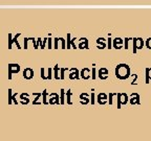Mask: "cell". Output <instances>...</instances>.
<instances>
[{"label":"cell","instance_id":"1","mask_svg":"<svg viewBox=\"0 0 151 141\" xmlns=\"http://www.w3.org/2000/svg\"><path fill=\"white\" fill-rule=\"evenodd\" d=\"M116 75L120 80H127L130 76V67L127 64H120L116 68Z\"/></svg>","mask_w":151,"mask_h":141},{"label":"cell","instance_id":"2","mask_svg":"<svg viewBox=\"0 0 151 141\" xmlns=\"http://www.w3.org/2000/svg\"><path fill=\"white\" fill-rule=\"evenodd\" d=\"M118 96V108L120 109L122 105H126L129 101V97L126 93H116Z\"/></svg>","mask_w":151,"mask_h":141},{"label":"cell","instance_id":"3","mask_svg":"<svg viewBox=\"0 0 151 141\" xmlns=\"http://www.w3.org/2000/svg\"><path fill=\"white\" fill-rule=\"evenodd\" d=\"M132 42H133V52H134V53L137 51V49H142L145 44L142 38H133V39H132Z\"/></svg>","mask_w":151,"mask_h":141},{"label":"cell","instance_id":"4","mask_svg":"<svg viewBox=\"0 0 151 141\" xmlns=\"http://www.w3.org/2000/svg\"><path fill=\"white\" fill-rule=\"evenodd\" d=\"M129 103L130 105H139L141 100H139V95L137 93H132L129 97Z\"/></svg>","mask_w":151,"mask_h":141},{"label":"cell","instance_id":"5","mask_svg":"<svg viewBox=\"0 0 151 141\" xmlns=\"http://www.w3.org/2000/svg\"><path fill=\"white\" fill-rule=\"evenodd\" d=\"M107 76H108V70L105 68H102L99 70V78H102V80H105V78H107Z\"/></svg>","mask_w":151,"mask_h":141},{"label":"cell","instance_id":"6","mask_svg":"<svg viewBox=\"0 0 151 141\" xmlns=\"http://www.w3.org/2000/svg\"><path fill=\"white\" fill-rule=\"evenodd\" d=\"M98 101H99V103H101V105H104V103H107V95L104 93H101L98 95Z\"/></svg>","mask_w":151,"mask_h":141},{"label":"cell","instance_id":"7","mask_svg":"<svg viewBox=\"0 0 151 141\" xmlns=\"http://www.w3.org/2000/svg\"><path fill=\"white\" fill-rule=\"evenodd\" d=\"M122 44H123V41L121 38H116V39H114V41H113V46H114V48H116V49H121V48H122Z\"/></svg>","mask_w":151,"mask_h":141},{"label":"cell","instance_id":"8","mask_svg":"<svg viewBox=\"0 0 151 141\" xmlns=\"http://www.w3.org/2000/svg\"><path fill=\"white\" fill-rule=\"evenodd\" d=\"M87 44H88V42H87V39H81V41H80V45H79V47L80 48H85V49H87Z\"/></svg>","mask_w":151,"mask_h":141},{"label":"cell","instance_id":"9","mask_svg":"<svg viewBox=\"0 0 151 141\" xmlns=\"http://www.w3.org/2000/svg\"><path fill=\"white\" fill-rule=\"evenodd\" d=\"M89 69H84V70H82V72H81V76H82L83 78H85V80H86V78H89Z\"/></svg>","mask_w":151,"mask_h":141},{"label":"cell","instance_id":"10","mask_svg":"<svg viewBox=\"0 0 151 141\" xmlns=\"http://www.w3.org/2000/svg\"><path fill=\"white\" fill-rule=\"evenodd\" d=\"M70 78H79V71L77 69H71V74L69 75Z\"/></svg>","mask_w":151,"mask_h":141},{"label":"cell","instance_id":"11","mask_svg":"<svg viewBox=\"0 0 151 141\" xmlns=\"http://www.w3.org/2000/svg\"><path fill=\"white\" fill-rule=\"evenodd\" d=\"M151 80V68H146V84H149Z\"/></svg>","mask_w":151,"mask_h":141},{"label":"cell","instance_id":"12","mask_svg":"<svg viewBox=\"0 0 151 141\" xmlns=\"http://www.w3.org/2000/svg\"><path fill=\"white\" fill-rule=\"evenodd\" d=\"M145 45H146V47L148 48V49H151V38H148L146 40V42H145Z\"/></svg>","mask_w":151,"mask_h":141},{"label":"cell","instance_id":"13","mask_svg":"<svg viewBox=\"0 0 151 141\" xmlns=\"http://www.w3.org/2000/svg\"><path fill=\"white\" fill-rule=\"evenodd\" d=\"M114 95H116V94H114V93H110L109 94V103H112V97L114 96Z\"/></svg>","mask_w":151,"mask_h":141},{"label":"cell","instance_id":"14","mask_svg":"<svg viewBox=\"0 0 151 141\" xmlns=\"http://www.w3.org/2000/svg\"><path fill=\"white\" fill-rule=\"evenodd\" d=\"M129 40H130L129 38H126L125 40H124V41H125V48H126V49L128 48V41H129Z\"/></svg>","mask_w":151,"mask_h":141},{"label":"cell","instance_id":"15","mask_svg":"<svg viewBox=\"0 0 151 141\" xmlns=\"http://www.w3.org/2000/svg\"><path fill=\"white\" fill-rule=\"evenodd\" d=\"M110 47H111V40L110 39H108V48L110 49Z\"/></svg>","mask_w":151,"mask_h":141},{"label":"cell","instance_id":"16","mask_svg":"<svg viewBox=\"0 0 151 141\" xmlns=\"http://www.w3.org/2000/svg\"><path fill=\"white\" fill-rule=\"evenodd\" d=\"M91 103H94V95H93V93L91 94Z\"/></svg>","mask_w":151,"mask_h":141}]
</instances>
